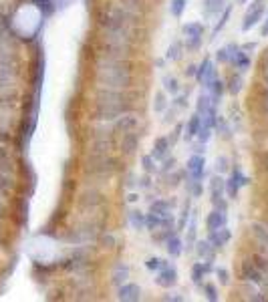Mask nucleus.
Masks as SVG:
<instances>
[{"label": "nucleus", "mask_w": 268, "mask_h": 302, "mask_svg": "<svg viewBox=\"0 0 268 302\" xmlns=\"http://www.w3.org/2000/svg\"><path fill=\"white\" fill-rule=\"evenodd\" d=\"M176 107H187L185 97H178V99H176Z\"/></svg>", "instance_id": "obj_49"}, {"label": "nucleus", "mask_w": 268, "mask_h": 302, "mask_svg": "<svg viewBox=\"0 0 268 302\" xmlns=\"http://www.w3.org/2000/svg\"><path fill=\"white\" fill-rule=\"evenodd\" d=\"M185 173H187L190 180H200V182H202L204 180V173H206V159H204V155L194 153L190 159H187Z\"/></svg>", "instance_id": "obj_6"}, {"label": "nucleus", "mask_w": 268, "mask_h": 302, "mask_svg": "<svg viewBox=\"0 0 268 302\" xmlns=\"http://www.w3.org/2000/svg\"><path fill=\"white\" fill-rule=\"evenodd\" d=\"M226 222H228V216H226V212H222V210H216V208H214V210L208 214V218H206V228L212 232V230H218V228L226 226Z\"/></svg>", "instance_id": "obj_15"}, {"label": "nucleus", "mask_w": 268, "mask_h": 302, "mask_svg": "<svg viewBox=\"0 0 268 302\" xmlns=\"http://www.w3.org/2000/svg\"><path fill=\"white\" fill-rule=\"evenodd\" d=\"M230 15H232V6H230V4H226V8L222 10V17H220V20H218L216 24H214V31H212V36H210L212 40L216 38V36H218V33L224 29V26H226V22H228V18H230Z\"/></svg>", "instance_id": "obj_24"}, {"label": "nucleus", "mask_w": 268, "mask_h": 302, "mask_svg": "<svg viewBox=\"0 0 268 302\" xmlns=\"http://www.w3.org/2000/svg\"><path fill=\"white\" fill-rule=\"evenodd\" d=\"M123 101H125V97L117 89H105L97 95V107H95V113L93 115L99 121H113L129 109Z\"/></svg>", "instance_id": "obj_2"}, {"label": "nucleus", "mask_w": 268, "mask_h": 302, "mask_svg": "<svg viewBox=\"0 0 268 302\" xmlns=\"http://www.w3.org/2000/svg\"><path fill=\"white\" fill-rule=\"evenodd\" d=\"M228 50H230V63L238 68L240 73H246L250 68V59H248V52H244L238 45H228Z\"/></svg>", "instance_id": "obj_7"}, {"label": "nucleus", "mask_w": 268, "mask_h": 302, "mask_svg": "<svg viewBox=\"0 0 268 302\" xmlns=\"http://www.w3.org/2000/svg\"><path fill=\"white\" fill-rule=\"evenodd\" d=\"M141 166H143V171H145V173H150V175L157 169V166H155V159L151 157V153L141 157Z\"/></svg>", "instance_id": "obj_38"}, {"label": "nucleus", "mask_w": 268, "mask_h": 302, "mask_svg": "<svg viewBox=\"0 0 268 302\" xmlns=\"http://www.w3.org/2000/svg\"><path fill=\"white\" fill-rule=\"evenodd\" d=\"M212 111H216V103H214L212 95L210 93H200L198 95V103H196V113L202 117V115L212 113Z\"/></svg>", "instance_id": "obj_13"}, {"label": "nucleus", "mask_w": 268, "mask_h": 302, "mask_svg": "<svg viewBox=\"0 0 268 302\" xmlns=\"http://www.w3.org/2000/svg\"><path fill=\"white\" fill-rule=\"evenodd\" d=\"M169 262L168 260H164V258H157V256H151V258H147L145 260V268L150 270V272H159L164 266H168Z\"/></svg>", "instance_id": "obj_29"}, {"label": "nucleus", "mask_w": 268, "mask_h": 302, "mask_svg": "<svg viewBox=\"0 0 268 302\" xmlns=\"http://www.w3.org/2000/svg\"><path fill=\"white\" fill-rule=\"evenodd\" d=\"M129 224L133 230H143L145 228V214H141L139 210H131L129 212Z\"/></svg>", "instance_id": "obj_27"}, {"label": "nucleus", "mask_w": 268, "mask_h": 302, "mask_svg": "<svg viewBox=\"0 0 268 302\" xmlns=\"http://www.w3.org/2000/svg\"><path fill=\"white\" fill-rule=\"evenodd\" d=\"M196 71H198V65H190V67H187L185 71H184V75H185V77H196Z\"/></svg>", "instance_id": "obj_47"}, {"label": "nucleus", "mask_w": 268, "mask_h": 302, "mask_svg": "<svg viewBox=\"0 0 268 302\" xmlns=\"http://www.w3.org/2000/svg\"><path fill=\"white\" fill-rule=\"evenodd\" d=\"M232 234H230V230H228V226H222L218 230H212L210 232V244L214 246V248H222V246H226L228 242H230Z\"/></svg>", "instance_id": "obj_12"}, {"label": "nucleus", "mask_w": 268, "mask_h": 302, "mask_svg": "<svg viewBox=\"0 0 268 302\" xmlns=\"http://www.w3.org/2000/svg\"><path fill=\"white\" fill-rule=\"evenodd\" d=\"M264 274H262V270L258 268V264L256 262H244L242 264V278L244 280H250V282H256V284H260L264 278Z\"/></svg>", "instance_id": "obj_14"}, {"label": "nucleus", "mask_w": 268, "mask_h": 302, "mask_svg": "<svg viewBox=\"0 0 268 302\" xmlns=\"http://www.w3.org/2000/svg\"><path fill=\"white\" fill-rule=\"evenodd\" d=\"M166 109H168L166 93H164V91H159V93H155V97H153V111H155V113H164Z\"/></svg>", "instance_id": "obj_32"}, {"label": "nucleus", "mask_w": 268, "mask_h": 302, "mask_svg": "<svg viewBox=\"0 0 268 302\" xmlns=\"http://www.w3.org/2000/svg\"><path fill=\"white\" fill-rule=\"evenodd\" d=\"M137 200H139L137 194H129V201H137Z\"/></svg>", "instance_id": "obj_52"}, {"label": "nucleus", "mask_w": 268, "mask_h": 302, "mask_svg": "<svg viewBox=\"0 0 268 302\" xmlns=\"http://www.w3.org/2000/svg\"><path fill=\"white\" fill-rule=\"evenodd\" d=\"M171 208H173V203L169 200H155L150 205V212L159 214V216H171Z\"/></svg>", "instance_id": "obj_21"}, {"label": "nucleus", "mask_w": 268, "mask_h": 302, "mask_svg": "<svg viewBox=\"0 0 268 302\" xmlns=\"http://www.w3.org/2000/svg\"><path fill=\"white\" fill-rule=\"evenodd\" d=\"M216 61L222 63V65L230 63V50H228V47H222V49L216 50Z\"/></svg>", "instance_id": "obj_40"}, {"label": "nucleus", "mask_w": 268, "mask_h": 302, "mask_svg": "<svg viewBox=\"0 0 268 302\" xmlns=\"http://www.w3.org/2000/svg\"><path fill=\"white\" fill-rule=\"evenodd\" d=\"M173 168H176V159H173V157H166V159H164V168H162V173H169Z\"/></svg>", "instance_id": "obj_44"}, {"label": "nucleus", "mask_w": 268, "mask_h": 302, "mask_svg": "<svg viewBox=\"0 0 268 302\" xmlns=\"http://www.w3.org/2000/svg\"><path fill=\"white\" fill-rule=\"evenodd\" d=\"M169 149H171V143L168 137H157V139L153 141V149H151V157L155 161H164L169 153Z\"/></svg>", "instance_id": "obj_11"}, {"label": "nucleus", "mask_w": 268, "mask_h": 302, "mask_svg": "<svg viewBox=\"0 0 268 302\" xmlns=\"http://www.w3.org/2000/svg\"><path fill=\"white\" fill-rule=\"evenodd\" d=\"M226 8V0H202L204 17H216Z\"/></svg>", "instance_id": "obj_18"}, {"label": "nucleus", "mask_w": 268, "mask_h": 302, "mask_svg": "<svg viewBox=\"0 0 268 302\" xmlns=\"http://www.w3.org/2000/svg\"><path fill=\"white\" fill-rule=\"evenodd\" d=\"M200 125H202V117H200L198 113H194L190 119H187V123L184 125V137L187 141L190 139H196V135H198V131H200Z\"/></svg>", "instance_id": "obj_17"}, {"label": "nucleus", "mask_w": 268, "mask_h": 302, "mask_svg": "<svg viewBox=\"0 0 268 302\" xmlns=\"http://www.w3.org/2000/svg\"><path fill=\"white\" fill-rule=\"evenodd\" d=\"M187 191H190L192 198H200L204 194V185H202V182H200V180H190V182H187Z\"/></svg>", "instance_id": "obj_34"}, {"label": "nucleus", "mask_w": 268, "mask_h": 302, "mask_svg": "<svg viewBox=\"0 0 268 302\" xmlns=\"http://www.w3.org/2000/svg\"><path fill=\"white\" fill-rule=\"evenodd\" d=\"M212 131H214V127H210V125H206V123H202L200 125V131H198V141H202V143H208L210 141V137H212Z\"/></svg>", "instance_id": "obj_37"}, {"label": "nucleus", "mask_w": 268, "mask_h": 302, "mask_svg": "<svg viewBox=\"0 0 268 302\" xmlns=\"http://www.w3.org/2000/svg\"><path fill=\"white\" fill-rule=\"evenodd\" d=\"M216 171L222 175L224 171H228V157H216Z\"/></svg>", "instance_id": "obj_43"}, {"label": "nucleus", "mask_w": 268, "mask_h": 302, "mask_svg": "<svg viewBox=\"0 0 268 302\" xmlns=\"http://www.w3.org/2000/svg\"><path fill=\"white\" fill-rule=\"evenodd\" d=\"M185 6H187V0H171V2H169L171 17H173V18H182Z\"/></svg>", "instance_id": "obj_31"}, {"label": "nucleus", "mask_w": 268, "mask_h": 302, "mask_svg": "<svg viewBox=\"0 0 268 302\" xmlns=\"http://www.w3.org/2000/svg\"><path fill=\"white\" fill-rule=\"evenodd\" d=\"M264 12H266V0H252V6L246 10V15L242 18V31L244 33L252 31L264 18Z\"/></svg>", "instance_id": "obj_3"}, {"label": "nucleus", "mask_w": 268, "mask_h": 302, "mask_svg": "<svg viewBox=\"0 0 268 302\" xmlns=\"http://www.w3.org/2000/svg\"><path fill=\"white\" fill-rule=\"evenodd\" d=\"M228 91H230L232 95H238L240 91H242V77H240V75H232L230 85H228Z\"/></svg>", "instance_id": "obj_39"}, {"label": "nucleus", "mask_w": 268, "mask_h": 302, "mask_svg": "<svg viewBox=\"0 0 268 302\" xmlns=\"http://www.w3.org/2000/svg\"><path fill=\"white\" fill-rule=\"evenodd\" d=\"M166 298H168V300H184L182 296H166Z\"/></svg>", "instance_id": "obj_54"}, {"label": "nucleus", "mask_w": 268, "mask_h": 302, "mask_svg": "<svg viewBox=\"0 0 268 302\" xmlns=\"http://www.w3.org/2000/svg\"><path fill=\"white\" fill-rule=\"evenodd\" d=\"M137 117L135 115H131V113H125V115H119L117 121H115V131L117 133H127V131H135L137 127Z\"/></svg>", "instance_id": "obj_10"}, {"label": "nucleus", "mask_w": 268, "mask_h": 302, "mask_svg": "<svg viewBox=\"0 0 268 302\" xmlns=\"http://www.w3.org/2000/svg\"><path fill=\"white\" fill-rule=\"evenodd\" d=\"M137 145H139V135H137L135 131H127V133H123V139H121V151H123V155L135 153Z\"/></svg>", "instance_id": "obj_16"}, {"label": "nucleus", "mask_w": 268, "mask_h": 302, "mask_svg": "<svg viewBox=\"0 0 268 302\" xmlns=\"http://www.w3.org/2000/svg\"><path fill=\"white\" fill-rule=\"evenodd\" d=\"M216 276H218V280H220V284H222V286L230 284V274H228V270H226V268H216Z\"/></svg>", "instance_id": "obj_41"}, {"label": "nucleus", "mask_w": 268, "mask_h": 302, "mask_svg": "<svg viewBox=\"0 0 268 302\" xmlns=\"http://www.w3.org/2000/svg\"><path fill=\"white\" fill-rule=\"evenodd\" d=\"M202 40H204V36H185V45H184V49H185L187 52H194V50L200 49Z\"/></svg>", "instance_id": "obj_36"}, {"label": "nucleus", "mask_w": 268, "mask_h": 302, "mask_svg": "<svg viewBox=\"0 0 268 302\" xmlns=\"http://www.w3.org/2000/svg\"><path fill=\"white\" fill-rule=\"evenodd\" d=\"M97 83L103 89H127L131 85V68L129 63L123 59H113L107 57L105 61L97 63V73H95Z\"/></svg>", "instance_id": "obj_1"}, {"label": "nucleus", "mask_w": 268, "mask_h": 302, "mask_svg": "<svg viewBox=\"0 0 268 302\" xmlns=\"http://www.w3.org/2000/svg\"><path fill=\"white\" fill-rule=\"evenodd\" d=\"M10 177L8 173H0V194H6V191L10 189Z\"/></svg>", "instance_id": "obj_42"}, {"label": "nucleus", "mask_w": 268, "mask_h": 302, "mask_svg": "<svg viewBox=\"0 0 268 302\" xmlns=\"http://www.w3.org/2000/svg\"><path fill=\"white\" fill-rule=\"evenodd\" d=\"M117 298L123 302H137V300H141V288L137 284L123 282L117 288Z\"/></svg>", "instance_id": "obj_9"}, {"label": "nucleus", "mask_w": 268, "mask_h": 302, "mask_svg": "<svg viewBox=\"0 0 268 302\" xmlns=\"http://www.w3.org/2000/svg\"><path fill=\"white\" fill-rule=\"evenodd\" d=\"M264 79L268 81V61H266V65H264Z\"/></svg>", "instance_id": "obj_53"}, {"label": "nucleus", "mask_w": 268, "mask_h": 302, "mask_svg": "<svg viewBox=\"0 0 268 302\" xmlns=\"http://www.w3.org/2000/svg\"><path fill=\"white\" fill-rule=\"evenodd\" d=\"M224 89H226V83H224V81L222 79H214L212 81V85L208 87V93L212 95V99H214V103H220V99H222V95H224Z\"/></svg>", "instance_id": "obj_22"}, {"label": "nucleus", "mask_w": 268, "mask_h": 302, "mask_svg": "<svg viewBox=\"0 0 268 302\" xmlns=\"http://www.w3.org/2000/svg\"><path fill=\"white\" fill-rule=\"evenodd\" d=\"M101 242H103V244H107V246H105V248H111V246L115 244V238H113L111 234H103V238H101Z\"/></svg>", "instance_id": "obj_45"}, {"label": "nucleus", "mask_w": 268, "mask_h": 302, "mask_svg": "<svg viewBox=\"0 0 268 302\" xmlns=\"http://www.w3.org/2000/svg\"><path fill=\"white\" fill-rule=\"evenodd\" d=\"M10 171H12V161L6 151L0 147V173H10Z\"/></svg>", "instance_id": "obj_35"}, {"label": "nucleus", "mask_w": 268, "mask_h": 302, "mask_svg": "<svg viewBox=\"0 0 268 302\" xmlns=\"http://www.w3.org/2000/svg\"><path fill=\"white\" fill-rule=\"evenodd\" d=\"M176 121V109H171V111H168L166 109V119H164V123H173Z\"/></svg>", "instance_id": "obj_46"}, {"label": "nucleus", "mask_w": 268, "mask_h": 302, "mask_svg": "<svg viewBox=\"0 0 268 302\" xmlns=\"http://www.w3.org/2000/svg\"><path fill=\"white\" fill-rule=\"evenodd\" d=\"M176 282H178V270L171 264L164 266L155 276V284L162 286V288H171V286H176Z\"/></svg>", "instance_id": "obj_8"}, {"label": "nucleus", "mask_w": 268, "mask_h": 302, "mask_svg": "<svg viewBox=\"0 0 268 302\" xmlns=\"http://www.w3.org/2000/svg\"><path fill=\"white\" fill-rule=\"evenodd\" d=\"M182 33L185 36H204V24L202 22H187V24H184Z\"/></svg>", "instance_id": "obj_28"}, {"label": "nucleus", "mask_w": 268, "mask_h": 302, "mask_svg": "<svg viewBox=\"0 0 268 302\" xmlns=\"http://www.w3.org/2000/svg\"><path fill=\"white\" fill-rule=\"evenodd\" d=\"M166 250H168V254H169L171 258H180L182 252H184V242L180 240V236L171 234V236L166 240Z\"/></svg>", "instance_id": "obj_19"}, {"label": "nucleus", "mask_w": 268, "mask_h": 302, "mask_svg": "<svg viewBox=\"0 0 268 302\" xmlns=\"http://www.w3.org/2000/svg\"><path fill=\"white\" fill-rule=\"evenodd\" d=\"M236 2H238V4H246V2H248V0H236Z\"/></svg>", "instance_id": "obj_55"}, {"label": "nucleus", "mask_w": 268, "mask_h": 302, "mask_svg": "<svg viewBox=\"0 0 268 302\" xmlns=\"http://www.w3.org/2000/svg\"><path fill=\"white\" fill-rule=\"evenodd\" d=\"M196 252H198L200 258L212 260V262H214V258H216V254H214V246L210 244V240H200V242H196Z\"/></svg>", "instance_id": "obj_20"}, {"label": "nucleus", "mask_w": 268, "mask_h": 302, "mask_svg": "<svg viewBox=\"0 0 268 302\" xmlns=\"http://www.w3.org/2000/svg\"><path fill=\"white\" fill-rule=\"evenodd\" d=\"M139 182H141L143 187H150V173H147V175L143 177V180H139Z\"/></svg>", "instance_id": "obj_50"}, {"label": "nucleus", "mask_w": 268, "mask_h": 302, "mask_svg": "<svg viewBox=\"0 0 268 302\" xmlns=\"http://www.w3.org/2000/svg\"><path fill=\"white\" fill-rule=\"evenodd\" d=\"M248 184H250V177H248V175H244L238 168L232 169L230 177L226 180V196L230 198V200H236L240 187H242V185H248Z\"/></svg>", "instance_id": "obj_4"}, {"label": "nucleus", "mask_w": 268, "mask_h": 302, "mask_svg": "<svg viewBox=\"0 0 268 302\" xmlns=\"http://www.w3.org/2000/svg\"><path fill=\"white\" fill-rule=\"evenodd\" d=\"M162 83H164V91L166 93H169V95H173V97H176V95H180V81L173 77V75H166L164 79H162Z\"/></svg>", "instance_id": "obj_23"}, {"label": "nucleus", "mask_w": 268, "mask_h": 302, "mask_svg": "<svg viewBox=\"0 0 268 302\" xmlns=\"http://www.w3.org/2000/svg\"><path fill=\"white\" fill-rule=\"evenodd\" d=\"M184 54V43H180V40H173V43L169 45L168 52H166V59L168 61H180Z\"/></svg>", "instance_id": "obj_26"}, {"label": "nucleus", "mask_w": 268, "mask_h": 302, "mask_svg": "<svg viewBox=\"0 0 268 302\" xmlns=\"http://www.w3.org/2000/svg\"><path fill=\"white\" fill-rule=\"evenodd\" d=\"M206 262H196L192 266V282L194 284H202V278L206 276Z\"/></svg>", "instance_id": "obj_30"}, {"label": "nucleus", "mask_w": 268, "mask_h": 302, "mask_svg": "<svg viewBox=\"0 0 268 302\" xmlns=\"http://www.w3.org/2000/svg\"><path fill=\"white\" fill-rule=\"evenodd\" d=\"M254 49H256V45H254V43H248V45L242 47V50H254Z\"/></svg>", "instance_id": "obj_51"}, {"label": "nucleus", "mask_w": 268, "mask_h": 302, "mask_svg": "<svg viewBox=\"0 0 268 302\" xmlns=\"http://www.w3.org/2000/svg\"><path fill=\"white\" fill-rule=\"evenodd\" d=\"M127 278H129V268H127L125 264H117L115 270H113V276H111L113 284H115V286H121Z\"/></svg>", "instance_id": "obj_25"}, {"label": "nucleus", "mask_w": 268, "mask_h": 302, "mask_svg": "<svg viewBox=\"0 0 268 302\" xmlns=\"http://www.w3.org/2000/svg\"><path fill=\"white\" fill-rule=\"evenodd\" d=\"M202 290H204V296L210 300V302H216L218 298H220V294H218V288H216V284H212V282H206L204 286H202Z\"/></svg>", "instance_id": "obj_33"}, {"label": "nucleus", "mask_w": 268, "mask_h": 302, "mask_svg": "<svg viewBox=\"0 0 268 302\" xmlns=\"http://www.w3.org/2000/svg\"><path fill=\"white\" fill-rule=\"evenodd\" d=\"M260 36H268V18H264V22L260 26Z\"/></svg>", "instance_id": "obj_48"}, {"label": "nucleus", "mask_w": 268, "mask_h": 302, "mask_svg": "<svg viewBox=\"0 0 268 302\" xmlns=\"http://www.w3.org/2000/svg\"><path fill=\"white\" fill-rule=\"evenodd\" d=\"M218 77V71H216V67H214L212 59L206 57L202 63L198 65V71H196V79H198V83H202L206 89L212 85V81Z\"/></svg>", "instance_id": "obj_5"}]
</instances>
